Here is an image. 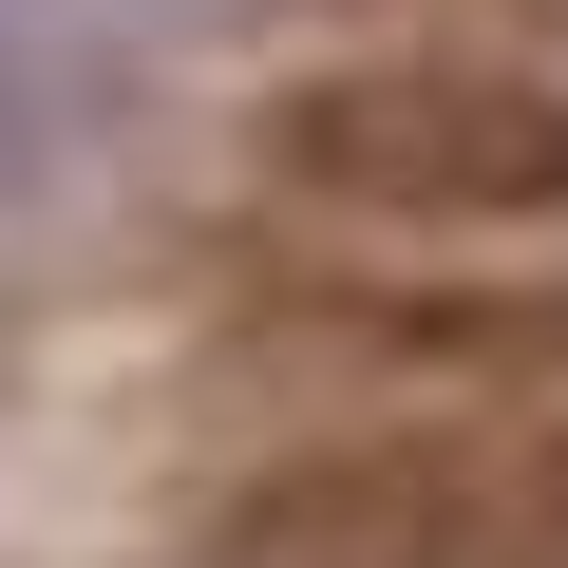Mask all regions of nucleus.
I'll use <instances>...</instances> for the list:
<instances>
[{
	"label": "nucleus",
	"mask_w": 568,
	"mask_h": 568,
	"mask_svg": "<svg viewBox=\"0 0 568 568\" xmlns=\"http://www.w3.org/2000/svg\"><path fill=\"white\" fill-rule=\"evenodd\" d=\"M246 209L361 265H568V58L342 20L246 95Z\"/></svg>",
	"instance_id": "f257e3e1"
},
{
	"label": "nucleus",
	"mask_w": 568,
	"mask_h": 568,
	"mask_svg": "<svg viewBox=\"0 0 568 568\" xmlns=\"http://www.w3.org/2000/svg\"><path fill=\"white\" fill-rule=\"evenodd\" d=\"M209 568H568V417H304Z\"/></svg>",
	"instance_id": "f03ea898"
},
{
	"label": "nucleus",
	"mask_w": 568,
	"mask_h": 568,
	"mask_svg": "<svg viewBox=\"0 0 568 568\" xmlns=\"http://www.w3.org/2000/svg\"><path fill=\"white\" fill-rule=\"evenodd\" d=\"M361 39H493V58H568V0H361Z\"/></svg>",
	"instance_id": "7ed1b4c3"
}]
</instances>
